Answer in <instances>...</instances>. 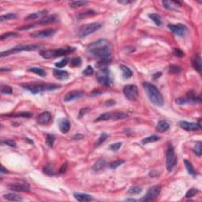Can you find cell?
<instances>
[{
	"label": "cell",
	"mask_w": 202,
	"mask_h": 202,
	"mask_svg": "<svg viewBox=\"0 0 202 202\" xmlns=\"http://www.w3.org/2000/svg\"><path fill=\"white\" fill-rule=\"evenodd\" d=\"M88 51L93 56L101 59L108 57L111 55L110 43L105 39L98 40L88 45Z\"/></svg>",
	"instance_id": "1"
},
{
	"label": "cell",
	"mask_w": 202,
	"mask_h": 202,
	"mask_svg": "<svg viewBox=\"0 0 202 202\" xmlns=\"http://www.w3.org/2000/svg\"><path fill=\"white\" fill-rule=\"evenodd\" d=\"M25 89L29 91L33 94H36L43 92H48V91H54L61 87L60 85H55V84L49 83H38V82H32V83L22 84L21 85Z\"/></svg>",
	"instance_id": "2"
},
{
	"label": "cell",
	"mask_w": 202,
	"mask_h": 202,
	"mask_svg": "<svg viewBox=\"0 0 202 202\" xmlns=\"http://www.w3.org/2000/svg\"><path fill=\"white\" fill-rule=\"evenodd\" d=\"M144 88L152 103L158 107H162L163 105L164 101H163L162 94L156 86L149 82H145Z\"/></svg>",
	"instance_id": "3"
},
{
	"label": "cell",
	"mask_w": 202,
	"mask_h": 202,
	"mask_svg": "<svg viewBox=\"0 0 202 202\" xmlns=\"http://www.w3.org/2000/svg\"><path fill=\"white\" fill-rule=\"evenodd\" d=\"M76 49L74 48H59L55 50H46L41 51L40 55L44 59H51V58H56L59 56H65L69 54L73 53Z\"/></svg>",
	"instance_id": "4"
},
{
	"label": "cell",
	"mask_w": 202,
	"mask_h": 202,
	"mask_svg": "<svg viewBox=\"0 0 202 202\" xmlns=\"http://www.w3.org/2000/svg\"><path fill=\"white\" fill-rule=\"evenodd\" d=\"M40 48V45L39 44H27V45H19L14 47L13 48L9 49L7 51H4L1 52V57H6L10 55H13L16 53L22 52V51H33Z\"/></svg>",
	"instance_id": "5"
},
{
	"label": "cell",
	"mask_w": 202,
	"mask_h": 202,
	"mask_svg": "<svg viewBox=\"0 0 202 202\" xmlns=\"http://www.w3.org/2000/svg\"><path fill=\"white\" fill-rule=\"evenodd\" d=\"M101 27H102V24L100 22H94V23L83 25L78 29V36L80 37H85L87 36L90 35V34L100 29Z\"/></svg>",
	"instance_id": "6"
},
{
	"label": "cell",
	"mask_w": 202,
	"mask_h": 202,
	"mask_svg": "<svg viewBox=\"0 0 202 202\" xmlns=\"http://www.w3.org/2000/svg\"><path fill=\"white\" fill-rule=\"evenodd\" d=\"M175 103L178 105H183L187 103H201V98L194 92H189L185 97H179L178 99H176Z\"/></svg>",
	"instance_id": "7"
},
{
	"label": "cell",
	"mask_w": 202,
	"mask_h": 202,
	"mask_svg": "<svg viewBox=\"0 0 202 202\" xmlns=\"http://www.w3.org/2000/svg\"><path fill=\"white\" fill-rule=\"evenodd\" d=\"M177 163V157L175 155V150L172 145H168L166 153V167L167 172H171Z\"/></svg>",
	"instance_id": "8"
},
{
	"label": "cell",
	"mask_w": 202,
	"mask_h": 202,
	"mask_svg": "<svg viewBox=\"0 0 202 202\" xmlns=\"http://www.w3.org/2000/svg\"><path fill=\"white\" fill-rule=\"evenodd\" d=\"M97 79L100 85L108 86L111 85L110 71L107 67L100 68L97 73Z\"/></svg>",
	"instance_id": "9"
},
{
	"label": "cell",
	"mask_w": 202,
	"mask_h": 202,
	"mask_svg": "<svg viewBox=\"0 0 202 202\" xmlns=\"http://www.w3.org/2000/svg\"><path fill=\"white\" fill-rule=\"evenodd\" d=\"M161 192V186L160 185H156L150 187L148 189L147 193L141 199H140V201H151L155 200Z\"/></svg>",
	"instance_id": "10"
},
{
	"label": "cell",
	"mask_w": 202,
	"mask_h": 202,
	"mask_svg": "<svg viewBox=\"0 0 202 202\" xmlns=\"http://www.w3.org/2000/svg\"><path fill=\"white\" fill-rule=\"evenodd\" d=\"M123 93L126 99L130 101H134L138 97L137 87L134 85H126L123 88Z\"/></svg>",
	"instance_id": "11"
},
{
	"label": "cell",
	"mask_w": 202,
	"mask_h": 202,
	"mask_svg": "<svg viewBox=\"0 0 202 202\" xmlns=\"http://www.w3.org/2000/svg\"><path fill=\"white\" fill-rule=\"evenodd\" d=\"M179 126L182 129L187 131H197L198 130L201 129V121H199L198 123H189L186 121H181L179 122Z\"/></svg>",
	"instance_id": "12"
},
{
	"label": "cell",
	"mask_w": 202,
	"mask_h": 202,
	"mask_svg": "<svg viewBox=\"0 0 202 202\" xmlns=\"http://www.w3.org/2000/svg\"><path fill=\"white\" fill-rule=\"evenodd\" d=\"M167 27L174 34L179 36H182L187 30L186 25L183 24H169L167 25Z\"/></svg>",
	"instance_id": "13"
},
{
	"label": "cell",
	"mask_w": 202,
	"mask_h": 202,
	"mask_svg": "<svg viewBox=\"0 0 202 202\" xmlns=\"http://www.w3.org/2000/svg\"><path fill=\"white\" fill-rule=\"evenodd\" d=\"M56 33V30L54 29H48L45 30L39 31V32H36L32 34H30V36L34 38H48L51 37L55 35Z\"/></svg>",
	"instance_id": "14"
},
{
	"label": "cell",
	"mask_w": 202,
	"mask_h": 202,
	"mask_svg": "<svg viewBox=\"0 0 202 202\" xmlns=\"http://www.w3.org/2000/svg\"><path fill=\"white\" fill-rule=\"evenodd\" d=\"M59 21V17L56 15H49L45 16L44 18H42L40 21L36 23L33 24V27L37 26V25H44L50 24V23H54Z\"/></svg>",
	"instance_id": "15"
},
{
	"label": "cell",
	"mask_w": 202,
	"mask_h": 202,
	"mask_svg": "<svg viewBox=\"0 0 202 202\" xmlns=\"http://www.w3.org/2000/svg\"><path fill=\"white\" fill-rule=\"evenodd\" d=\"M10 190L17 192H29L30 191V187L29 185L27 184L26 182L23 183H15V184L10 185L8 186Z\"/></svg>",
	"instance_id": "16"
},
{
	"label": "cell",
	"mask_w": 202,
	"mask_h": 202,
	"mask_svg": "<svg viewBox=\"0 0 202 202\" xmlns=\"http://www.w3.org/2000/svg\"><path fill=\"white\" fill-rule=\"evenodd\" d=\"M84 96V92L79 90L71 91V92H67L65 97H64V101L65 102H71L74 100L79 99Z\"/></svg>",
	"instance_id": "17"
},
{
	"label": "cell",
	"mask_w": 202,
	"mask_h": 202,
	"mask_svg": "<svg viewBox=\"0 0 202 202\" xmlns=\"http://www.w3.org/2000/svg\"><path fill=\"white\" fill-rule=\"evenodd\" d=\"M51 120V114L48 111H44L37 117V123L41 125H46Z\"/></svg>",
	"instance_id": "18"
},
{
	"label": "cell",
	"mask_w": 202,
	"mask_h": 202,
	"mask_svg": "<svg viewBox=\"0 0 202 202\" xmlns=\"http://www.w3.org/2000/svg\"><path fill=\"white\" fill-rule=\"evenodd\" d=\"M162 4L165 9L170 10H177L181 7V3L176 1H163Z\"/></svg>",
	"instance_id": "19"
},
{
	"label": "cell",
	"mask_w": 202,
	"mask_h": 202,
	"mask_svg": "<svg viewBox=\"0 0 202 202\" xmlns=\"http://www.w3.org/2000/svg\"><path fill=\"white\" fill-rule=\"evenodd\" d=\"M53 74L55 78H57L59 81H64L68 79L70 77V74L66 71H61V70H54Z\"/></svg>",
	"instance_id": "20"
},
{
	"label": "cell",
	"mask_w": 202,
	"mask_h": 202,
	"mask_svg": "<svg viewBox=\"0 0 202 202\" xmlns=\"http://www.w3.org/2000/svg\"><path fill=\"white\" fill-rule=\"evenodd\" d=\"M59 130L62 133L66 134V133H68V131L71 129V123L66 119H61L59 123Z\"/></svg>",
	"instance_id": "21"
},
{
	"label": "cell",
	"mask_w": 202,
	"mask_h": 202,
	"mask_svg": "<svg viewBox=\"0 0 202 202\" xmlns=\"http://www.w3.org/2000/svg\"><path fill=\"white\" fill-rule=\"evenodd\" d=\"M74 197L76 200L80 202H88L93 199L92 197L87 193H76L74 194Z\"/></svg>",
	"instance_id": "22"
},
{
	"label": "cell",
	"mask_w": 202,
	"mask_h": 202,
	"mask_svg": "<svg viewBox=\"0 0 202 202\" xmlns=\"http://www.w3.org/2000/svg\"><path fill=\"white\" fill-rule=\"evenodd\" d=\"M192 63H193V66L194 67L196 71H198L200 73L201 72V55L199 54L196 55L193 58V61H192Z\"/></svg>",
	"instance_id": "23"
},
{
	"label": "cell",
	"mask_w": 202,
	"mask_h": 202,
	"mask_svg": "<svg viewBox=\"0 0 202 202\" xmlns=\"http://www.w3.org/2000/svg\"><path fill=\"white\" fill-rule=\"evenodd\" d=\"M170 125L169 123L167 122L164 121V120H161V121L159 122L156 125V130L159 132V133H164L167 130H169Z\"/></svg>",
	"instance_id": "24"
},
{
	"label": "cell",
	"mask_w": 202,
	"mask_h": 202,
	"mask_svg": "<svg viewBox=\"0 0 202 202\" xmlns=\"http://www.w3.org/2000/svg\"><path fill=\"white\" fill-rule=\"evenodd\" d=\"M47 14V10H41L39 12H36L28 15L26 18H25V20H32V19H37V18H42L45 17Z\"/></svg>",
	"instance_id": "25"
},
{
	"label": "cell",
	"mask_w": 202,
	"mask_h": 202,
	"mask_svg": "<svg viewBox=\"0 0 202 202\" xmlns=\"http://www.w3.org/2000/svg\"><path fill=\"white\" fill-rule=\"evenodd\" d=\"M3 198L7 201H22V198L21 196L16 194L13 193H10L4 194L3 195Z\"/></svg>",
	"instance_id": "26"
},
{
	"label": "cell",
	"mask_w": 202,
	"mask_h": 202,
	"mask_svg": "<svg viewBox=\"0 0 202 202\" xmlns=\"http://www.w3.org/2000/svg\"><path fill=\"white\" fill-rule=\"evenodd\" d=\"M106 164H107L106 161L104 160H103V159H100V160H97V162L95 163V164L93 165V167H92V170L95 171V172H99V171H100V170L104 168Z\"/></svg>",
	"instance_id": "27"
},
{
	"label": "cell",
	"mask_w": 202,
	"mask_h": 202,
	"mask_svg": "<svg viewBox=\"0 0 202 202\" xmlns=\"http://www.w3.org/2000/svg\"><path fill=\"white\" fill-rule=\"evenodd\" d=\"M120 69H121L122 72H123V76L124 78L128 79V78H130V77H132L133 72H132L131 70L129 67L124 66V65H121L120 66Z\"/></svg>",
	"instance_id": "28"
},
{
	"label": "cell",
	"mask_w": 202,
	"mask_h": 202,
	"mask_svg": "<svg viewBox=\"0 0 202 202\" xmlns=\"http://www.w3.org/2000/svg\"><path fill=\"white\" fill-rule=\"evenodd\" d=\"M149 17L155 22V24L157 26H161L162 25V18H161L160 15H159L157 13H150V14H149Z\"/></svg>",
	"instance_id": "29"
},
{
	"label": "cell",
	"mask_w": 202,
	"mask_h": 202,
	"mask_svg": "<svg viewBox=\"0 0 202 202\" xmlns=\"http://www.w3.org/2000/svg\"><path fill=\"white\" fill-rule=\"evenodd\" d=\"M29 71L34 73L36 74H38L39 76H40V77H46L47 75L46 71H44V69L40 68V67H31V68L29 69Z\"/></svg>",
	"instance_id": "30"
},
{
	"label": "cell",
	"mask_w": 202,
	"mask_h": 202,
	"mask_svg": "<svg viewBox=\"0 0 202 202\" xmlns=\"http://www.w3.org/2000/svg\"><path fill=\"white\" fill-rule=\"evenodd\" d=\"M184 163L185 166H186V168L187 169V172H188V173H189V175H191L193 176H196L198 175L197 172H196L195 169H194V167H193V165L191 164V163L189 162V161L186 160H185Z\"/></svg>",
	"instance_id": "31"
},
{
	"label": "cell",
	"mask_w": 202,
	"mask_h": 202,
	"mask_svg": "<svg viewBox=\"0 0 202 202\" xmlns=\"http://www.w3.org/2000/svg\"><path fill=\"white\" fill-rule=\"evenodd\" d=\"M160 139V137L157 135H152L150 137H145L142 140L141 143L143 145H146V144H149V143H153L156 142V141H158Z\"/></svg>",
	"instance_id": "32"
},
{
	"label": "cell",
	"mask_w": 202,
	"mask_h": 202,
	"mask_svg": "<svg viewBox=\"0 0 202 202\" xmlns=\"http://www.w3.org/2000/svg\"><path fill=\"white\" fill-rule=\"evenodd\" d=\"M128 116V114L124 112H113L111 113V119L113 120H119V119H125Z\"/></svg>",
	"instance_id": "33"
},
{
	"label": "cell",
	"mask_w": 202,
	"mask_h": 202,
	"mask_svg": "<svg viewBox=\"0 0 202 202\" xmlns=\"http://www.w3.org/2000/svg\"><path fill=\"white\" fill-rule=\"evenodd\" d=\"M111 62V59L110 56H108V57L106 58H103V59H101L100 61H99L97 62V66H100L101 68L106 67V66H108Z\"/></svg>",
	"instance_id": "34"
},
{
	"label": "cell",
	"mask_w": 202,
	"mask_h": 202,
	"mask_svg": "<svg viewBox=\"0 0 202 202\" xmlns=\"http://www.w3.org/2000/svg\"><path fill=\"white\" fill-rule=\"evenodd\" d=\"M202 143L201 141H197L193 148V152L194 153L198 156H201L202 155Z\"/></svg>",
	"instance_id": "35"
},
{
	"label": "cell",
	"mask_w": 202,
	"mask_h": 202,
	"mask_svg": "<svg viewBox=\"0 0 202 202\" xmlns=\"http://www.w3.org/2000/svg\"><path fill=\"white\" fill-rule=\"evenodd\" d=\"M9 117H23V118H30L33 116V113L31 112H20V113H13L12 114H7Z\"/></svg>",
	"instance_id": "36"
},
{
	"label": "cell",
	"mask_w": 202,
	"mask_h": 202,
	"mask_svg": "<svg viewBox=\"0 0 202 202\" xmlns=\"http://www.w3.org/2000/svg\"><path fill=\"white\" fill-rule=\"evenodd\" d=\"M88 2L87 1H74V2H72L70 3V7L71 8H79V7H84L85 5L88 4Z\"/></svg>",
	"instance_id": "37"
},
{
	"label": "cell",
	"mask_w": 202,
	"mask_h": 202,
	"mask_svg": "<svg viewBox=\"0 0 202 202\" xmlns=\"http://www.w3.org/2000/svg\"><path fill=\"white\" fill-rule=\"evenodd\" d=\"M109 119H111V113L108 112V113H103V114H100V115L96 119V122L108 121Z\"/></svg>",
	"instance_id": "38"
},
{
	"label": "cell",
	"mask_w": 202,
	"mask_h": 202,
	"mask_svg": "<svg viewBox=\"0 0 202 202\" xmlns=\"http://www.w3.org/2000/svg\"><path fill=\"white\" fill-rule=\"evenodd\" d=\"M17 18V15H16L15 13H7V14H5V15L1 16V17H0V22H4V21L11 20V19H14V18Z\"/></svg>",
	"instance_id": "39"
},
{
	"label": "cell",
	"mask_w": 202,
	"mask_h": 202,
	"mask_svg": "<svg viewBox=\"0 0 202 202\" xmlns=\"http://www.w3.org/2000/svg\"><path fill=\"white\" fill-rule=\"evenodd\" d=\"M44 173H45L46 175H51V176L55 175V170H54L53 167L51 164L47 165L46 167H44Z\"/></svg>",
	"instance_id": "40"
},
{
	"label": "cell",
	"mask_w": 202,
	"mask_h": 202,
	"mask_svg": "<svg viewBox=\"0 0 202 202\" xmlns=\"http://www.w3.org/2000/svg\"><path fill=\"white\" fill-rule=\"evenodd\" d=\"M95 14H97V13L93 10H88L85 11V12H83V13H80L79 15L77 16V18H78V20L81 19V18H85V17H90V16H93Z\"/></svg>",
	"instance_id": "41"
},
{
	"label": "cell",
	"mask_w": 202,
	"mask_h": 202,
	"mask_svg": "<svg viewBox=\"0 0 202 202\" xmlns=\"http://www.w3.org/2000/svg\"><path fill=\"white\" fill-rule=\"evenodd\" d=\"M18 34L15 33H12V32H9V33H7L2 35L0 36V40H4L6 39H9V38H13V37H17L18 36Z\"/></svg>",
	"instance_id": "42"
},
{
	"label": "cell",
	"mask_w": 202,
	"mask_h": 202,
	"mask_svg": "<svg viewBox=\"0 0 202 202\" xmlns=\"http://www.w3.org/2000/svg\"><path fill=\"white\" fill-rule=\"evenodd\" d=\"M69 62H70V59H69L68 58H64L63 59H62L61 61L56 62L55 65L56 67H58V68H62V67L66 66V65L69 63Z\"/></svg>",
	"instance_id": "43"
},
{
	"label": "cell",
	"mask_w": 202,
	"mask_h": 202,
	"mask_svg": "<svg viewBox=\"0 0 202 202\" xmlns=\"http://www.w3.org/2000/svg\"><path fill=\"white\" fill-rule=\"evenodd\" d=\"M1 93H2V94L10 95L13 93V90H12V88H11V87H10V86L2 85L1 86Z\"/></svg>",
	"instance_id": "44"
},
{
	"label": "cell",
	"mask_w": 202,
	"mask_h": 202,
	"mask_svg": "<svg viewBox=\"0 0 202 202\" xmlns=\"http://www.w3.org/2000/svg\"><path fill=\"white\" fill-rule=\"evenodd\" d=\"M141 191H142V189H141V187L132 186L130 187V189H129V190H128V193L133 195V194H138V193H141Z\"/></svg>",
	"instance_id": "45"
},
{
	"label": "cell",
	"mask_w": 202,
	"mask_h": 202,
	"mask_svg": "<svg viewBox=\"0 0 202 202\" xmlns=\"http://www.w3.org/2000/svg\"><path fill=\"white\" fill-rule=\"evenodd\" d=\"M55 142V137L51 135V134H48L46 137V144L49 147H53Z\"/></svg>",
	"instance_id": "46"
},
{
	"label": "cell",
	"mask_w": 202,
	"mask_h": 202,
	"mask_svg": "<svg viewBox=\"0 0 202 202\" xmlns=\"http://www.w3.org/2000/svg\"><path fill=\"white\" fill-rule=\"evenodd\" d=\"M125 163V161L123 160H119L114 161L110 163V168L111 169H115L117 167H119V166H121L122 164H123Z\"/></svg>",
	"instance_id": "47"
},
{
	"label": "cell",
	"mask_w": 202,
	"mask_h": 202,
	"mask_svg": "<svg viewBox=\"0 0 202 202\" xmlns=\"http://www.w3.org/2000/svg\"><path fill=\"white\" fill-rule=\"evenodd\" d=\"M81 59L80 57H76L72 59L71 61V66L77 67V66H81Z\"/></svg>",
	"instance_id": "48"
},
{
	"label": "cell",
	"mask_w": 202,
	"mask_h": 202,
	"mask_svg": "<svg viewBox=\"0 0 202 202\" xmlns=\"http://www.w3.org/2000/svg\"><path fill=\"white\" fill-rule=\"evenodd\" d=\"M198 193V189L192 188V189H190L189 190L187 191L186 194V198H192V197H193V196H195L196 193Z\"/></svg>",
	"instance_id": "49"
},
{
	"label": "cell",
	"mask_w": 202,
	"mask_h": 202,
	"mask_svg": "<svg viewBox=\"0 0 202 202\" xmlns=\"http://www.w3.org/2000/svg\"><path fill=\"white\" fill-rule=\"evenodd\" d=\"M2 143L4 144V145H8L10 147H15L16 146V142L13 140H11V139H7V140L2 141Z\"/></svg>",
	"instance_id": "50"
},
{
	"label": "cell",
	"mask_w": 202,
	"mask_h": 202,
	"mask_svg": "<svg viewBox=\"0 0 202 202\" xmlns=\"http://www.w3.org/2000/svg\"><path fill=\"white\" fill-rule=\"evenodd\" d=\"M108 135L106 134V133H103V134H101V136L100 137V138L98 139V141H97V145H100V144H102L103 141H105L106 139L108 138Z\"/></svg>",
	"instance_id": "51"
},
{
	"label": "cell",
	"mask_w": 202,
	"mask_h": 202,
	"mask_svg": "<svg viewBox=\"0 0 202 202\" xmlns=\"http://www.w3.org/2000/svg\"><path fill=\"white\" fill-rule=\"evenodd\" d=\"M122 146V143L121 142H118V143H114L113 145H111L110 149L112 150L113 152H117L118 150L121 148Z\"/></svg>",
	"instance_id": "52"
},
{
	"label": "cell",
	"mask_w": 202,
	"mask_h": 202,
	"mask_svg": "<svg viewBox=\"0 0 202 202\" xmlns=\"http://www.w3.org/2000/svg\"><path fill=\"white\" fill-rule=\"evenodd\" d=\"M83 74L85 75H87V76H89V75H92L93 74V68H92L91 66H87L85 71H84Z\"/></svg>",
	"instance_id": "53"
},
{
	"label": "cell",
	"mask_w": 202,
	"mask_h": 202,
	"mask_svg": "<svg viewBox=\"0 0 202 202\" xmlns=\"http://www.w3.org/2000/svg\"><path fill=\"white\" fill-rule=\"evenodd\" d=\"M173 53H174V55L178 58H182V56L184 55V53L182 52L180 49H174Z\"/></svg>",
	"instance_id": "54"
},
{
	"label": "cell",
	"mask_w": 202,
	"mask_h": 202,
	"mask_svg": "<svg viewBox=\"0 0 202 202\" xmlns=\"http://www.w3.org/2000/svg\"><path fill=\"white\" fill-rule=\"evenodd\" d=\"M181 71V68L177 66H170V72L172 73H179Z\"/></svg>",
	"instance_id": "55"
},
{
	"label": "cell",
	"mask_w": 202,
	"mask_h": 202,
	"mask_svg": "<svg viewBox=\"0 0 202 202\" xmlns=\"http://www.w3.org/2000/svg\"><path fill=\"white\" fill-rule=\"evenodd\" d=\"M88 111H89V109H88V108H82V109H81V110L80 111V112H79V118L83 117L84 115H85V114H87Z\"/></svg>",
	"instance_id": "56"
},
{
	"label": "cell",
	"mask_w": 202,
	"mask_h": 202,
	"mask_svg": "<svg viewBox=\"0 0 202 202\" xmlns=\"http://www.w3.org/2000/svg\"><path fill=\"white\" fill-rule=\"evenodd\" d=\"M66 167H67V164H66V163H64V164L62 166L61 168L59 169V173H64V172H66Z\"/></svg>",
	"instance_id": "57"
},
{
	"label": "cell",
	"mask_w": 202,
	"mask_h": 202,
	"mask_svg": "<svg viewBox=\"0 0 202 202\" xmlns=\"http://www.w3.org/2000/svg\"><path fill=\"white\" fill-rule=\"evenodd\" d=\"M83 138H84V135L80 134H76V135L74 137V140H81V139H83Z\"/></svg>",
	"instance_id": "58"
},
{
	"label": "cell",
	"mask_w": 202,
	"mask_h": 202,
	"mask_svg": "<svg viewBox=\"0 0 202 202\" xmlns=\"http://www.w3.org/2000/svg\"><path fill=\"white\" fill-rule=\"evenodd\" d=\"M0 172H1V173L2 174H7V173H9V172H8V171H7V169H6V168H5L4 167H3V166H1V171H0Z\"/></svg>",
	"instance_id": "59"
},
{
	"label": "cell",
	"mask_w": 202,
	"mask_h": 202,
	"mask_svg": "<svg viewBox=\"0 0 202 202\" xmlns=\"http://www.w3.org/2000/svg\"><path fill=\"white\" fill-rule=\"evenodd\" d=\"M119 3H121V4H129V3H131V1H123V0H120V1H118Z\"/></svg>",
	"instance_id": "60"
},
{
	"label": "cell",
	"mask_w": 202,
	"mask_h": 202,
	"mask_svg": "<svg viewBox=\"0 0 202 202\" xmlns=\"http://www.w3.org/2000/svg\"><path fill=\"white\" fill-rule=\"evenodd\" d=\"M114 104H115V102H114V100H108V102L106 103V105H108V106L114 105Z\"/></svg>",
	"instance_id": "61"
},
{
	"label": "cell",
	"mask_w": 202,
	"mask_h": 202,
	"mask_svg": "<svg viewBox=\"0 0 202 202\" xmlns=\"http://www.w3.org/2000/svg\"><path fill=\"white\" fill-rule=\"evenodd\" d=\"M162 75V73L159 72V73H156V74H155L153 75V78L154 79H156V78H157V77H160Z\"/></svg>",
	"instance_id": "62"
},
{
	"label": "cell",
	"mask_w": 202,
	"mask_h": 202,
	"mask_svg": "<svg viewBox=\"0 0 202 202\" xmlns=\"http://www.w3.org/2000/svg\"><path fill=\"white\" fill-rule=\"evenodd\" d=\"M25 140H26V141H29V142H30L31 144H33V141H30V140H29V138H27V137H26V138H25Z\"/></svg>",
	"instance_id": "63"
}]
</instances>
